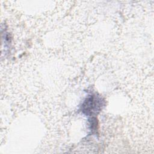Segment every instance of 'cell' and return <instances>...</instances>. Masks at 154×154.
<instances>
[{
    "label": "cell",
    "instance_id": "1",
    "mask_svg": "<svg viewBox=\"0 0 154 154\" xmlns=\"http://www.w3.org/2000/svg\"><path fill=\"white\" fill-rule=\"evenodd\" d=\"M102 99L95 95H90L87 97L83 102L81 109L86 115H93L99 111L102 106Z\"/></svg>",
    "mask_w": 154,
    "mask_h": 154
}]
</instances>
